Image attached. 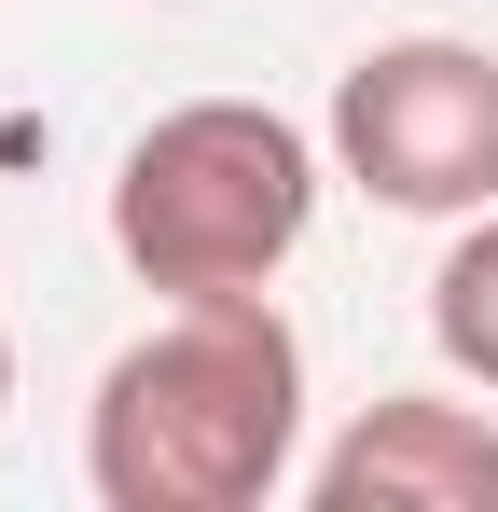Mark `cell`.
<instances>
[{
	"instance_id": "3",
	"label": "cell",
	"mask_w": 498,
	"mask_h": 512,
	"mask_svg": "<svg viewBox=\"0 0 498 512\" xmlns=\"http://www.w3.org/2000/svg\"><path fill=\"white\" fill-rule=\"evenodd\" d=\"M332 167L402 222L498 208V56L485 42H374L332 84Z\"/></svg>"
},
{
	"instance_id": "5",
	"label": "cell",
	"mask_w": 498,
	"mask_h": 512,
	"mask_svg": "<svg viewBox=\"0 0 498 512\" xmlns=\"http://www.w3.org/2000/svg\"><path fill=\"white\" fill-rule=\"evenodd\" d=\"M429 346L498 402V208H471V236H457L443 277H429Z\"/></svg>"
},
{
	"instance_id": "6",
	"label": "cell",
	"mask_w": 498,
	"mask_h": 512,
	"mask_svg": "<svg viewBox=\"0 0 498 512\" xmlns=\"http://www.w3.org/2000/svg\"><path fill=\"white\" fill-rule=\"evenodd\" d=\"M0 402H14V333H0Z\"/></svg>"
},
{
	"instance_id": "1",
	"label": "cell",
	"mask_w": 498,
	"mask_h": 512,
	"mask_svg": "<svg viewBox=\"0 0 498 512\" xmlns=\"http://www.w3.org/2000/svg\"><path fill=\"white\" fill-rule=\"evenodd\" d=\"M291 457H305V346L263 291L153 319L83 402V485L111 512H263Z\"/></svg>"
},
{
	"instance_id": "4",
	"label": "cell",
	"mask_w": 498,
	"mask_h": 512,
	"mask_svg": "<svg viewBox=\"0 0 498 512\" xmlns=\"http://www.w3.org/2000/svg\"><path fill=\"white\" fill-rule=\"evenodd\" d=\"M305 485H319V512H498V429H485V402L388 388Z\"/></svg>"
},
{
	"instance_id": "2",
	"label": "cell",
	"mask_w": 498,
	"mask_h": 512,
	"mask_svg": "<svg viewBox=\"0 0 498 512\" xmlns=\"http://www.w3.org/2000/svg\"><path fill=\"white\" fill-rule=\"evenodd\" d=\"M305 222H319V139L263 97H180L111 167V250L166 305L263 291L305 250Z\"/></svg>"
}]
</instances>
